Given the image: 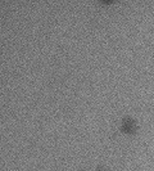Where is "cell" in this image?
<instances>
[]
</instances>
